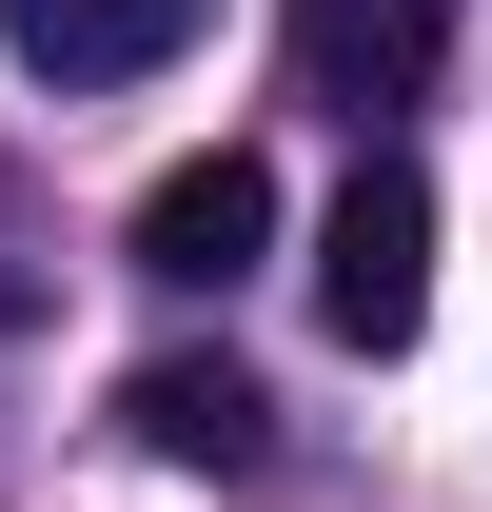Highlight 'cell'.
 Masks as SVG:
<instances>
[{
	"instance_id": "3",
	"label": "cell",
	"mask_w": 492,
	"mask_h": 512,
	"mask_svg": "<svg viewBox=\"0 0 492 512\" xmlns=\"http://www.w3.org/2000/svg\"><path fill=\"white\" fill-rule=\"evenodd\" d=\"M453 60V0H296V99H433Z\"/></svg>"
},
{
	"instance_id": "5",
	"label": "cell",
	"mask_w": 492,
	"mask_h": 512,
	"mask_svg": "<svg viewBox=\"0 0 492 512\" xmlns=\"http://www.w3.org/2000/svg\"><path fill=\"white\" fill-rule=\"evenodd\" d=\"M0 40L79 99V79H158V60L197 40V0H0Z\"/></svg>"
},
{
	"instance_id": "1",
	"label": "cell",
	"mask_w": 492,
	"mask_h": 512,
	"mask_svg": "<svg viewBox=\"0 0 492 512\" xmlns=\"http://www.w3.org/2000/svg\"><path fill=\"white\" fill-rule=\"evenodd\" d=\"M315 316H335V355H414V316H433V178L414 158H355V178H335V217H315Z\"/></svg>"
},
{
	"instance_id": "2",
	"label": "cell",
	"mask_w": 492,
	"mask_h": 512,
	"mask_svg": "<svg viewBox=\"0 0 492 512\" xmlns=\"http://www.w3.org/2000/svg\"><path fill=\"white\" fill-rule=\"evenodd\" d=\"M256 256H276V178H256L237 138H217V158H178V178L138 197V276H158V296H237Z\"/></svg>"
},
{
	"instance_id": "4",
	"label": "cell",
	"mask_w": 492,
	"mask_h": 512,
	"mask_svg": "<svg viewBox=\"0 0 492 512\" xmlns=\"http://www.w3.org/2000/svg\"><path fill=\"white\" fill-rule=\"evenodd\" d=\"M119 414H138V453H178V473H256V453H276V394H256L237 355H138Z\"/></svg>"
}]
</instances>
